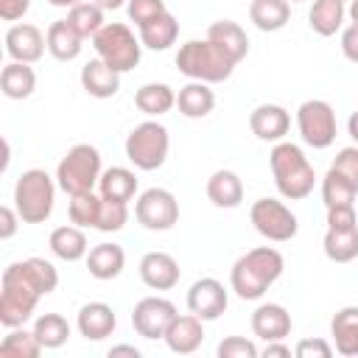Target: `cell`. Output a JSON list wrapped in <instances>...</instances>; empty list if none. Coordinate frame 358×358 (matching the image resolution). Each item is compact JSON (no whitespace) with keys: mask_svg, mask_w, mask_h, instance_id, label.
Returning a JSON list of instances; mask_svg holds the SVG:
<instances>
[{"mask_svg":"<svg viewBox=\"0 0 358 358\" xmlns=\"http://www.w3.org/2000/svg\"><path fill=\"white\" fill-rule=\"evenodd\" d=\"M249 221L266 241L274 243H285L299 232L296 215L277 199H257L249 210Z\"/></svg>","mask_w":358,"mask_h":358,"instance_id":"30bf717a","label":"cell"},{"mask_svg":"<svg viewBox=\"0 0 358 358\" xmlns=\"http://www.w3.org/2000/svg\"><path fill=\"white\" fill-rule=\"evenodd\" d=\"M120 76L123 73H117L112 64L95 56L81 67V87L92 98H112L120 90Z\"/></svg>","mask_w":358,"mask_h":358,"instance_id":"44dd1931","label":"cell"},{"mask_svg":"<svg viewBox=\"0 0 358 358\" xmlns=\"http://www.w3.org/2000/svg\"><path fill=\"white\" fill-rule=\"evenodd\" d=\"M14 266H17V271H20L42 296L56 291V285H59V271L53 268L50 260H45V257H28V260H17Z\"/></svg>","mask_w":358,"mask_h":358,"instance_id":"836d02e7","label":"cell"},{"mask_svg":"<svg viewBox=\"0 0 358 358\" xmlns=\"http://www.w3.org/2000/svg\"><path fill=\"white\" fill-rule=\"evenodd\" d=\"M207 199L215 207H227V210L238 207L243 201V182H241V176L235 171H227V168L215 171L207 179Z\"/></svg>","mask_w":358,"mask_h":358,"instance_id":"484cf974","label":"cell"},{"mask_svg":"<svg viewBox=\"0 0 358 358\" xmlns=\"http://www.w3.org/2000/svg\"><path fill=\"white\" fill-rule=\"evenodd\" d=\"M67 215H70V224L76 227H98V215H101V193H78V196H70V204H67Z\"/></svg>","mask_w":358,"mask_h":358,"instance_id":"ab89813d","label":"cell"},{"mask_svg":"<svg viewBox=\"0 0 358 358\" xmlns=\"http://www.w3.org/2000/svg\"><path fill=\"white\" fill-rule=\"evenodd\" d=\"M252 333L263 341H282L291 333V313L277 302H263L252 313Z\"/></svg>","mask_w":358,"mask_h":358,"instance_id":"d6986e66","label":"cell"},{"mask_svg":"<svg viewBox=\"0 0 358 358\" xmlns=\"http://www.w3.org/2000/svg\"><path fill=\"white\" fill-rule=\"evenodd\" d=\"M92 48H95L98 59L112 64L117 73L134 70L143 56V42H140V36H134V31L126 22H106L92 36Z\"/></svg>","mask_w":358,"mask_h":358,"instance_id":"8992f818","label":"cell"},{"mask_svg":"<svg viewBox=\"0 0 358 358\" xmlns=\"http://www.w3.org/2000/svg\"><path fill=\"white\" fill-rule=\"evenodd\" d=\"M34 336L45 350H59L70 338V322L62 313H42L34 322Z\"/></svg>","mask_w":358,"mask_h":358,"instance_id":"8d00e7d4","label":"cell"},{"mask_svg":"<svg viewBox=\"0 0 358 358\" xmlns=\"http://www.w3.org/2000/svg\"><path fill=\"white\" fill-rule=\"evenodd\" d=\"M204 341V327H201V319L196 313H185V316H173V322L168 324L165 330V344L171 352H179V355H190L201 347Z\"/></svg>","mask_w":358,"mask_h":358,"instance_id":"ac0fdd59","label":"cell"},{"mask_svg":"<svg viewBox=\"0 0 358 358\" xmlns=\"http://www.w3.org/2000/svg\"><path fill=\"white\" fill-rule=\"evenodd\" d=\"M330 336H333V350L355 358L358 355V305H347L336 310L330 319Z\"/></svg>","mask_w":358,"mask_h":358,"instance_id":"7402d4cb","label":"cell"},{"mask_svg":"<svg viewBox=\"0 0 358 358\" xmlns=\"http://www.w3.org/2000/svg\"><path fill=\"white\" fill-rule=\"evenodd\" d=\"M0 324L3 327H22L34 310H36V302L42 299V294L17 271V266H6L3 271V285H0Z\"/></svg>","mask_w":358,"mask_h":358,"instance_id":"52a82bcc","label":"cell"},{"mask_svg":"<svg viewBox=\"0 0 358 358\" xmlns=\"http://www.w3.org/2000/svg\"><path fill=\"white\" fill-rule=\"evenodd\" d=\"M45 347L34 336V330L25 327H11V333L0 341V355L3 358H36Z\"/></svg>","mask_w":358,"mask_h":358,"instance_id":"f35d334b","label":"cell"},{"mask_svg":"<svg viewBox=\"0 0 358 358\" xmlns=\"http://www.w3.org/2000/svg\"><path fill=\"white\" fill-rule=\"evenodd\" d=\"M296 358H330L333 355V344H327L324 338H302L294 347Z\"/></svg>","mask_w":358,"mask_h":358,"instance_id":"f6af8a7d","label":"cell"},{"mask_svg":"<svg viewBox=\"0 0 358 358\" xmlns=\"http://www.w3.org/2000/svg\"><path fill=\"white\" fill-rule=\"evenodd\" d=\"M101 151L90 143H76L56 165V185L67 196L92 193L101 182Z\"/></svg>","mask_w":358,"mask_h":358,"instance_id":"5b68a950","label":"cell"},{"mask_svg":"<svg viewBox=\"0 0 358 358\" xmlns=\"http://www.w3.org/2000/svg\"><path fill=\"white\" fill-rule=\"evenodd\" d=\"M347 227H358L355 204L352 207H333V210H327V229H347Z\"/></svg>","mask_w":358,"mask_h":358,"instance_id":"bcb514c9","label":"cell"},{"mask_svg":"<svg viewBox=\"0 0 358 358\" xmlns=\"http://www.w3.org/2000/svg\"><path fill=\"white\" fill-rule=\"evenodd\" d=\"M176 67L190 81L218 84V81H227L232 76L235 62H229L210 39H187L185 45H179Z\"/></svg>","mask_w":358,"mask_h":358,"instance_id":"277c9868","label":"cell"},{"mask_svg":"<svg viewBox=\"0 0 358 358\" xmlns=\"http://www.w3.org/2000/svg\"><path fill=\"white\" fill-rule=\"evenodd\" d=\"M260 355L263 358H288L291 355V347H285L282 341H266V347H263Z\"/></svg>","mask_w":358,"mask_h":358,"instance_id":"f907efd6","label":"cell"},{"mask_svg":"<svg viewBox=\"0 0 358 358\" xmlns=\"http://www.w3.org/2000/svg\"><path fill=\"white\" fill-rule=\"evenodd\" d=\"M176 308L171 299L165 296H143L134 310H131V327L137 330V336L154 341V338H165L168 324L173 322Z\"/></svg>","mask_w":358,"mask_h":358,"instance_id":"7c38bea8","label":"cell"},{"mask_svg":"<svg viewBox=\"0 0 358 358\" xmlns=\"http://www.w3.org/2000/svg\"><path fill=\"white\" fill-rule=\"evenodd\" d=\"M137 268H140V280L151 291H171L182 277V268H179L176 257L168 255V252H145L140 257Z\"/></svg>","mask_w":358,"mask_h":358,"instance_id":"9a60e30c","label":"cell"},{"mask_svg":"<svg viewBox=\"0 0 358 358\" xmlns=\"http://www.w3.org/2000/svg\"><path fill=\"white\" fill-rule=\"evenodd\" d=\"M0 90L11 101L31 98L34 90H36V73H34V67L25 64V62H8L3 67V73H0Z\"/></svg>","mask_w":358,"mask_h":358,"instance_id":"83f0119b","label":"cell"},{"mask_svg":"<svg viewBox=\"0 0 358 358\" xmlns=\"http://www.w3.org/2000/svg\"><path fill=\"white\" fill-rule=\"evenodd\" d=\"M207 39L229 59V62H243L246 53H249V36L246 31L232 22V20H215L210 28H207Z\"/></svg>","mask_w":358,"mask_h":358,"instance_id":"ffe728a7","label":"cell"},{"mask_svg":"<svg viewBox=\"0 0 358 358\" xmlns=\"http://www.w3.org/2000/svg\"><path fill=\"white\" fill-rule=\"evenodd\" d=\"M355 196H358L355 185L350 179H344L336 168H330L324 173V179H322V201H324L327 210H333V207H352Z\"/></svg>","mask_w":358,"mask_h":358,"instance_id":"d590c367","label":"cell"},{"mask_svg":"<svg viewBox=\"0 0 358 358\" xmlns=\"http://www.w3.org/2000/svg\"><path fill=\"white\" fill-rule=\"evenodd\" d=\"M288 3H305V0H288Z\"/></svg>","mask_w":358,"mask_h":358,"instance_id":"6f0895ef","label":"cell"},{"mask_svg":"<svg viewBox=\"0 0 358 358\" xmlns=\"http://www.w3.org/2000/svg\"><path fill=\"white\" fill-rule=\"evenodd\" d=\"M282 268L285 257L274 246H255L232 263L229 285L241 299L255 302L282 277Z\"/></svg>","mask_w":358,"mask_h":358,"instance_id":"6da1fadb","label":"cell"},{"mask_svg":"<svg viewBox=\"0 0 358 358\" xmlns=\"http://www.w3.org/2000/svg\"><path fill=\"white\" fill-rule=\"evenodd\" d=\"M129 221V204L126 201H112L101 196V215H98V232H120Z\"/></svg>","mask_w":358,"mask_h":358,"instance_id":"60d3db41","label":"cell"},{"mask_svg":"<svg viewBox=\"0 0 358 358\" xmlns=\"http://www.w3.org/2000/svg\"><path fill=\"white\" fill-rule=\"evenodd\" d=\"M126 266V252L117 243H98L87 252V271L95 280H115Z\"/></svg>","mask_w":358,"mask_h":358,"instance_id":"d4e9b609","label":"cell"},{"mask_svg":"<svg viewBox=\"0 0 358 358\" xmlns=\"http://www.w3.org/2000/svg\"><path fill=\"white\" fill-rule=\"evenodd\" d=\"M137 31H140L137 36H140L143 48H148V50H168L176 42V36H179V22H176V17L171 11H165V14L154 17V20H148L145 25H140Z\"/></svg>","mask_w":358,"mask_h":358,"instance_id":"f1b7e54d","label":"cell"},{"mask_svg":"<svg viewBox=\"0 0 358 358\" xmlns=\"http://www.w3.org/2000/svg\"><path fill=\"white\" fill-rule=\"evenodd\" d=\"M249 129L263 143H280L291 129V115L280 103H260L249 115Z\"/></svg>","mask_w":358,"mask_h":358,"instance_id":"2e32d148","label":"cell"},{"mask_svg":"<svg viewBox=\"0 0 358 358\" xmlns=\"http://www.w3.org/2000/svg\"><path fill=\"white\" fill-rule=\"evenodd\" d=\"M134 106L148 117H159L176 106V92L162 81H148L134 92Z\"/></svg>","mask_w":358,"mask_h":358,"instance_id":"f546056e","label":"cell"},{"mask_svg":"<svg viewBox=\"0 0 358 358\" xmlns=\"http://www.w3.org/2000/svg\"><path fill=\"white\" fill-rule=\"evenodd\" d=\"M126 11H129V20L140 28V25H145L148 20L165 14L168 6H165L162 0H129V3H126Z\"/></svg>","mask_w":358,"mask_h":358,"instance_id":"7bdbcfd3","label":"cell"},{"mask_svg":"<svg viewBox=\"0 0 358 358\" xmlns=\"http://www.w3.org/2000/svg\"><path fill=\"white\" fill-rule=\"evenodd\" d=\"M344 17H347V8L341 0H313L308 11V25L319 36H333L336 31H341Z\"/></svg>","mask_w":358,"mask_h":358,"instance_id":"d6a6232c","label":"cell"},{"mask_svg":"<svg viewBox=\"0 0 358 358\" xmlns=\"http://www.w3.org/2000/svg\"><path fill=\"white\" fill-rule=\"evenodd\" d=\"M56 201V182L42 168H28L20 173L14 185V207L22 224H45L53 213Z\"/></svg>","mask_w":358,"mask_h":358,"instance_id":"3957f363","label":"cell"},{"mask_svg":"<svg viewBox=\"0 0 358 358\" xmlns=\"http://www.w3.org/2000/svg\"><path fill=\"white\" fill-rule=\"evenodd\" d=\"M249 20L255 22V28H260L266 34H274V31L288 25L291 3L288 0H252L249 3Z\"/></svg>","mask_w":358,"mask_h":358,"instance_id":"4dcf8cb0","label":"cell"},{"mask_svg":"<svg viewBox=\"0 0 358 358\" xmlns=\"http://www.w3.org/2000/svg\"><path fill=\"white\" fill-rule=\"evenodd\" d=\"M347 134L352 137V143L358 145V109L350 115V120H347Z\"/></svg>","mask_w":358,"mask_h":358,"instance_id":"f5cc1de1","label":"cell"},{"mask_svg":"<svg viewBox=\"0 0 358 358\" xmlns=\"http://www.w3.org/2000/svg\"><path fill=\"white\" fill-rule=\"evenodd\" d=\"M48 246L56 257L67 260V263H76L81 257H87L90 246H87V235L81 232V227L76 224H64V227H56L48 238Z\"/></svg>","mask_w":358,"mask_h":358,"instance_id":"4316f807","label":"cell"},{"mask_svg":"<svg viewBox=\"0 0 358 358\" xmlns=\"http://www.w3.org/2000/svg\"><path fill=\"white\" fill-rule=\"evenodd\" d=\"M76 327L87 341H103L106 336L115 333L117 316L106 302H87L76 316Z\"/></svg>","mask_w":358,"mask_h":358,"instance_id":"e0dca14e","label":"cell"},{"mask_svg":"<svg viewBox=\"0 0 358 358\" xmlns=\"http://www.w3.org/2000/svg\"><path fill=\"white\" fill-rule=\"evenodd\" d=\"M115 355H131V358H140V350L131 347V344H117V347L109 350V358H115Z\"/></svg>","mask_w":358,"mask_h":358,"instance_id":"816d5d0a","label":"cell"},{"mask_svg":"<svg viewBox=\"0 0 358 358\" xmlns=\"http://www.w3.org/2000/svg\"><path fill=\"white\" fill-rule=\"evenodd\" d=\"M95 3H98V6L103 8V11H115V8H120V6H126L129 0H95Z\"/></svg>","mask_w":358,"mask_h":358,"instance_id":"db71d44e","label":"cell"},{"mask_svg":"<svg viewBox=\"0 0 358 358\" xmlns=\"http://www.w3.org/2000/svg\"><path fill=\"white\" fill-rule=\"evenodd\" d=\"M28 8H31V0H0V17H3L6 22L22 20Z\"/></svg>","mask_w":358,"mask_h":358,"instance_id":"681fc988","label":"cell"},{"mask_svg":"<svg viewBox=\"0 0 358 358\" xmlns=\"http://www.w3.org/2000/svg\"><path fill=\"white\" fill-rule=\"evenodd\" d=\"M218 358H257L260 350L255 341L243 338V336H227L221 344H218Z\"/></svg>","mask_w":358,"mask_h":358,"instance_id":"b9f144b4","label":"cell"},{"mask_svg":"<svg viewBox=\"0 0 358 358\" xmlns=\"http://www.w3.org/2000/svg\"><path fill=\"white\" fill-rule=\"evenodd\" d=\"M341 53L358 64V22H350L344 31H341Z\"/></svg>","mask_w":358,"mask_h":358,"instance_id":"7dc6e473","label":"cell"},{"mask_svg":"<svg viewBox=\"0 0 358 358\" xmlns=\"http://www.w3.org/2000/svg\"><path fill=\"white\" fill-rule=\"evenodd\" d=\"M134 218L151 232H165L179 221V201L165 187H148L137 196Z\"/></svg>","mask_w":358,"mask_h":358,"instance_id":"8fae6325","label":"cell"},{"mask_svg":"<svg viewBox=\"0 0 358 358\" xmlns=\"http://www.w3.org/2000/svg\"><path fill=\"white\" fill-rule=\"evenodd\" d=\"M330 168H336V171H338L344 179H350V182L355 185V190H358V145L341 148V151L336 154V159H333Z\"/></svg>","mask_w":358,"mask_h":358,"instance_id":"ee69618b","label":"cell"},{"mask_svg":"<svg viewBox=\"0 0 358 358\" xmlns=\"http://www.w3.org/2000/svg\"><path fill=\"white\" fill-rule=\"evenodd\" d=\"M98 193L103 199H112V201H131L134 193H137V176L134 171L123 168V165H112L101 173V182H98Z\"/></svg>","mask_w":358,"mask_h":358,"instance_id":"1f68e13d","label":"cell"},{"mask_svg":"<svg viewBox=\"0 0 358 358\" xmlns=\"http://www.w3.org/2000/svg\"><path fill=\"white\" fill-rule=\"evenodd\" d=\"M341 3H347V0H341Z\"/></svg>","mask_w":358,"mask_h":358,"instance_id":"680465c9","label":"cell"},{"mask_svg":"<svg viewBox=\"0 0 358 358\" xmlns=\"http://www.w3.org/2000/svg\"><path fill=\"white\" fill-rule=\"evenodd\" d=\"M45 39H48V53L53 56V59H59V62H73V59H78V53H81V42H84V36L67 22V20H56V22H50L48 25V31H45Z\"/></svg>","mask_w":358,"mask_h":358,"instance_id":"603a6c76","label":"cell"},{"mask_svg":"<svg viewBox=\"0 0 358 358\" xmlns=\"http://www.w3.org/2000/svg\"><path fill=\"white\" fill-rule=\"evenodd\" d=\"M347 14H350V20H352V22H358V0H350Z\"/></svg>","mask_w":358,"mask_h":358,"instance_id":"9f6ffc18","label":"cell"},{"mask_svg":"<svg viewBox=\"0 0 358 358\" xmlns=\"http://www.w3.org/2000/svg\"><path fill=\"white\" fill-rule=\"evenodd\" d=\"M171 148V134L157 120L137 123L126 137V157L140 171H157L165 165Z\"/></svg>","mask_w":358,"mask_h":358,"instance_id":"ba28073f","label":"cell"},{"mask_svg":"<svg viewBox=\"0 0 358 358\" xmlns=\"http://www.w3.org/2000/svg\"><path fill=\"white\" fill-rule=\"evenodd\" d=\"M268 165H271L274 185L282 199L299 201V199L310 196L316 173H313V165L308 162L305 151L296 143H288V140L274 143V148L268 154Z\"/></svg>","mask_w":358,"mask_h":358,"instance_id":"7a4b0ae2","label":"cell"},{"mask_svg":"<svg viewBox=\"0 0 358 358\" xmlns=\"http://www.w3.org/2000/svg\"><path fill=\"white\" fill-rule=\"evenodd\" d=\"M45 50H48V39L36 25L17 22V25H11L6 31V53L11 56V62L34 64V62L42 59Z\"/></svg>","mask_w":358,"mask_h":358,"instance_id":"5bb4252c","label":"cell"},{"mask_svg":"<svg viewBox=\"0 0 358 358\" xmlns=\"http://www.w3.org/2000/svg\"><path fill=\"white\" fill-rule=\"evenodd\" d=\"M67 22H70L84 39L95 36V34L106 25V22H103V8H101L95 0H84V3L73 6V8H67Z\"/></svg>","mask_w":358,"mask_h":358,"instance_id":"74e56055","label":"cell"},{"mask_svg":"<svg viewBox=\"0 0 358 358\" xmlns=\"http://www.w3.org/2000/svg\"><path fill=\"white\" fill-rule=\"evenodd\" d=\"M296 129L305 145L310 148H327L336 140V112L327 101L310 98L299 103L296 109Z\"/></svg>","mask_w":358,"mask_h":358,"instance_id":"9c48e42d","label":"cell"},{"mask_svg":"<svg viewBox=\"0 0 358 358\" xmlns=\"http://www.w3.org/2000/svg\"><path fill=\"white\" fill-rule=\"evenodd\" d=\"M50 6H56V8H73V6H78V3H84V0H48Z\"/></svg>","mask_w":358,"mask_h":358,"instance_id":"11a10c76","label":"cell"},{"mask_svg":"<svg viewBox=\"0 0 358 358\" xmlns=\"http://www.w3.org/2000/svg\"><path fill=\"white\" fill-rule=\"evenodd\" d=\"M229 305L227 288L215 280V277H201L190 285L187 291V310L196 313L201 322H213L218 319Z\"/></svg>","mask_w":358,"mask_h":358,"instance_id":"4fadbf2b","label":"cell"},{"mask_svg":"<svg viewBox=\"0 0 358 358\" xmlns=\"http://www.w3.org/2000/svg\"><path fill=\"white\" fill-rule=\"evenodd\" d=\"M176 106L185 117L190 120H201L213 112L215 106V92L210 90L207 81H187L179 92H176Z\"/></svg>","mask_w":358,"mask_h":358,"instance_id":"cb8c5ba5","label":"cell"},{"mask_svg":"<svg viewBox=\"0 0 358 358\" xmlns=\"http://www.w3.org/2000/svg\"><path fill=\"white\" fill-rule=\"evenodd\" d=\"M20 221H22V218H20L17 207H0V238L8 241V238L17 232Z\"/></svg>","mask_w":358,"mask_h":358,"instance_id":"c3c4849f","label":"cell"},{"mask_svg":"<svg viewBox=\"0 0 358 358\" xmlns=\"http://www.w3.org/2000/svg\"><path fill=\"white\" fill-rule=\"evenodd\" d=\"M324 255L333 263H350L358 257V227H347V229H327L324 232Z\"/></svg>","mask_w":358,"mask_h":358,"instance_id":"e575fe53","label":"cell"}]
</instances>
